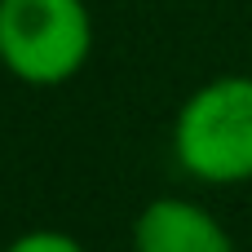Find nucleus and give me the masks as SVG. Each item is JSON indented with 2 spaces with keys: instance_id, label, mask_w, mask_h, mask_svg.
Listing matches in <instances>:
<instances>
[{
  "instance_id": "20e7f679",
  "label": "nucleus",
  "mask_w": 252,
  "mask_h": 252,
  "mask_svg": "<svg viewBox=\"0 0 252 252\" xmlns=\"http://www.w3.org/2000/svg\"><path fill=\"white\" fill-rule=\"evenodd\" d=\"M9 252H84L71 235H58V230H31L22 235L18 244H9Z\"/></svg>"
},
{
  "instance_id": "7ed1b4c3",
  "label": "nucleus",
  "mask_w": 252,
  "mask_h": 252,
  "mask_svg": "<svg viewBox=\"0 0 252 252\" xmlns=\"http://www.w3.org/2000/svg\"><path fill=\"white\" fill-rule=\"evenodd\" d=\"M133 252H235L226 226L186 199H155L133 226Z\"/></svg>"
},
{
  "instance_id": "f257e3e1",
  "label": "nucleus",
  "mask_w": 252,
  "mask_h": 252,
  "mask_svg": "<svg viewBox=\"0 0 252 252\" xmlns=\"http://www.w3.org/2000/svg\"><path fill=\"white\" fill-rule=\"evenodd\" d=\"M177 164L208 182H252V75H217L195 89L173 124Z\"/></svg>"
},
{
  "instance_id": "f03ea898",
  "label": "nucleus",
  "mask_w": 252,
  "mask_h": 252,
  "mask_svg": "<svg viewBox=\"0 0 252 252\" xmlns=\"http://www.w3.org/2000/svg\"><path fill=\"white\" fill-rule=\"evenodd\" d=\"M93 53L84 0H0V62L22 84H62Z\"/></svg>"
}]
</instances>
